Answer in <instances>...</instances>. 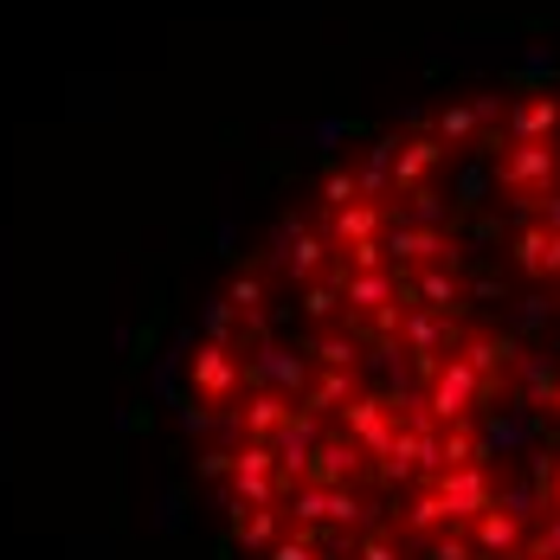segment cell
Wrapping results in <instances>:
<instances>
[{
	"mask_svg": "<svg viewBox=\"0 0 560 560\" xmlns=\"http://www.w3.org/2000/svg\"><path fill=\"white\" fill-rule=\"evenodd\" d=\"M555 174H560V142H509L497 155V187L522 213H541V200L555 194Z\"/></svg>",
	"mask_w": 560,
	"mask_h": 560,
	"instance_id": "1",
	"label": "cell"
},
{
	"mask_svg": "<svg viewBox=\"0 0 560 560\" xmlns=\"http://www.w3.org/2000/svg\"><path fill=\"white\" fill-rule=\"evenodd\" d=\"M490 393H497V381H483L464 354H445L439 381L425 387V406H432V419H439V425H457V419H470V406H483Z\"/></svg>",
	"mask_w": 560,
	"mask_h": 560,
	"instance_id": "2",
	"label": "cell"
},
{
	"mask_svg": "<svg viewBox=\"0 0 560 560\" xmlns=\"http://www.w3.org/2000/svg\"><path fill=\"white\" fill-rule=\"evenodd\" d=\"M541 445V412L535 406H522V393H515V406H497L483 425H477V464H497V457H528V451Z\"/></svg>",
	"mask_w": 560,
	"mask_h": 560,
	"instance_id": "3",
	"label": "cell"
},
{
	"mask_svg": "<svg viewBox=\"0 0 560 560\" xmlns=\"http://www.w3.org/2000/svg\"><path fill=\"white\" fill-rule=\"evenodd\" d=\"M432 490L445 497L457 528H470V522H483V515L497 509V477H490V464H457L445 477H432Z\"/></svg>",
	"mask_w": 560,
	"mask_h": 560,
	"instance_id": "4",
	"label": "cell"
},
{
	"mask_svg": "<svg viewBox=\"0 0 560 560\" xmlns=\"http://www.w3.org/2000/svg\"><path fill=\"white\" fill-rule=\"evenodd\" d=\"M245 387L303 399V393H310V361H303L296 348H283V341H258V354L245 361Z\"/></svg>",
	"mask_w": 560,
	"mask_h": 560,
	"instance_id": "5",
	"label": "cell"
},
{
	"mask_svg": "<svg viewBox=\"0 0 560 560\" xmlns=\"http://www.w3.org/2000/svg\"><path fill=\"white\" fill-rule=\"evenodd\" d=\"M341 432L368 451V457H387L393 439H399V412L387 406V393H354L341 406Z\"/></svg>",
	"mask_w": 560,
	"mask_h": 560,
	"instance_id": "6",
	"label": "cell"
},
{
	"mask_svg": "<svg viewBox=\"0 0 560 560\" xmlns=\"http://www.w3.org/2000/svg\"><path fill=\"white\" fill-rule=\"evenodd\" d=\"M381 245H387V258H399V271H425V265L457 258V245H451L445 232H425V225H412V220H387Z\"/></svg>",
	"mask_w": 560,
	"mask_h": 560,
	"instance_id": "7",
	"label": "cell"
},
{
	"mask_svg": "<svg viewBox=\"0 0 560 560\" xmlns=\"http://www.w3.org/2000/svg\"><path fill=\"white\" fill-rule=\"evenodd\" d=\"M341 296L354 303V310H368V316H387V310H399V283H406V271L393 265V271H341Z\"/></svg>",
	"mask_w": 560,
	"mask_h": 560,
	"instance_id": "8",
	"label": "cell"
},
{
	"mask_svg": "<svg viewBox=\"0 0 560 560\" xmlns=\"http://www.w3.org/2000/svg\"><path fill=\"white\" fill-rule=\"evenodd\" d=\"M187 374H194V387L207 393V399H232L238 381H245V368L232 361V348H220V341H207V348L187 361Z\"/></svg>",
	"mask_w": 560,
	"mask_h": 560,
	"instance_id": "9",
	"label": "cell"
},
{
	"mask_svg": "<svg viewBox=\"0 0 560 560\" xmlns=\"http://www.w3.org/2000/svg\"><path fill=\"white\" fill-rule=\"evenodd\" d=\"M470 548H477V560H509V555H528V535H522L515 515L490 509L483 522H470Z\"/></svg>",
	"mask_w": 560,
	"mask_h": 560,
	"instance_id": "10",
	"label": "cell"
},
{
	"mask_svg": "<svg viewBox=\"0 0 560 560\" xmlns=\"http://www.w3.org/2000/svg\"><path fill=\"white\" fill-rule=\"evenodd\" d=\"M412 296L425 303V310H439V316H457L464 310V278L451 271V265H425V271H412Z\"/></svg>",
	"mask_w": 560,
	"mask_h": 560,
	"instance_id": "11",
	"label": "cell"
},
{
	"mask_svg": "<svg viewBox=\"0 0 560 560\" xmlns=\"http://www.w3.org/2000/svg\"><path fill=\"white\" fill-rule=\"evenodd\" d=\"M451 142H439V136H412L406 149H399V162H393V187L399 194H412V187H425V174L445 162Z\"/></svg>",
	"mask_w": 560,
	"mask_h": 560,
	"instance_id": "12",
	"label": "cell"
},
{
	"mask_svg": "<svg viewBox=\"0 0 560 560\" xmlns=\"http://www.w3.org/2000/svg\"><path fill=\"white\" fill-rule=\"evenodd\" d=\"M515 381H522V406H555V387H560V361L555 354H515Z\"/></svg>",
	"mask_w": 560,
	"mask_h": 560,
	"instance_id": "13",
	"label": "cell"
},
{
	"mask_svg": "<svg viewBox=\"0 0 560 560\" xmlns=\"http://www.w3.org/2000/svg\"><path fill=\"white\" fill-rule=\"evenodd\" d=\"M560 129V97H528L509 110V142H548Z\"/></svg>",
	"mask_w": 560,
	"mask_h": 560,
	"instance_id": "14",
	"label": "cell"
},
{
	"mask_svg": "<svg viewBox=\"0 0 560 560\" xmlns=\"http://www.w3.org/2000/svg\"><path fill=\"white\" fill-rule=\"evenodd\" d=\"M399 149H406V136H374V149H368V162H361V200H381L393 194V162H399Z\"/></svg>",
	"mask_w": 560,
	"mask_h": 560,
	"instance_id": "15",
	"label": "cell"
},
{
	"mask_svg": "<svg viewBox=\"0 0 560 560\" xmlns=\"http://www.w3.org/2000/svg\"><path fill=\"white\" fill-rule=\"evenodd\" d=\"M361 457H368V451H361L354 439H348V432H341V439H329V445L316 451V464H310V477H316V483H329V490H341V483H354V470H361Z\"/></svg>",
	"mask_w": 560,
	"mask_h": 560,
	"instance_id": "16",
	"label": "cell"
},
{
	"mask_svg": "<svg viewBox=\"0 0 560 560\" xmlns=\"http://www.w3.org/2000/svg\"><path fill=\"white\" fill-rule=\"evenodd\" d=\"M445 528H451V509H445V497L425 483V490L406 503V535H412V548H425V541H432V535H445Z\"/></svg>",
	"mask_w": 560,
	"mask_h": 560,
	"instance_id": "17",
	"label": "cell"
},
{
	"mask_svg": "<svg viewBox=\"0 0 560 560\" xmlns=\"http://www.w3.org/2000/svg\"><path fill=\"white\" fill-rule=\"evenodd\" d=\"M560 78V46H522L515 65H509V84H515V97H528L535 84H548Z\"/></svg>",
	"mask_w": 560,
	"mask_h": 560,
	"instance_id": "18",
	"label": "cell"
},
{
	"mask_svg": "<svg viewBox=\"0 0 560 560\" xmlns=\"http://www.w3.org/2000/svg\"><path fill=\"white\" fill-rule=\"evenodd\" d=\"M490 187H497V162H490V155H470V162L457 168V187H451V207H457V213H477V207L490 200Z\"/></svg>",
	"mask_w": 560,
	"mask_h": 560,
	"instance_id": "19",
	"label": "cell"
},
{
	"mask_svg": "<svg viewBox=\"0 0 560 560\" xmlns=\"http://www.w3.org/2000/svg\"><path fill=\"white\" fill-rule=\"evenodd\" d=\"M457 354H464V361H470V368H477L483 381H497L509 361L522 354V341H515V336H470L464 348H457Z\"/></svg>",
	"mask_w": 560,
	"mask_h": 560,
	"instance_id": "20",
	"label": "cell"
},
{
	"mask_svg": "<svg viewBox=\"0 0 560 560\" xmlns=\"http://www.w3.org/2000/svg\"><path fill=\"white\" fill-rule=\"evenodd\" d=\"M290 412H296V406H290L283 393H252V399H245V412H238V425H245L252 439H278Z\"/></svg>",
	"mask_w": 560,
	"mask_h": 560,
	"instance_id": "21",
	"label": "cell"
},
{
	"mask_svg": "<svg viewBox=\"0 0 560 560\" xmlns=\"http://www.w3.org/2000/svg\"><path fill=\"white\" fill-rule=\"evenodd\" d=\"M329 503H336V490H329V483H316V477H303V483L283 497V509H290L303 528H329Z\"/></svg>",
	"mask_w": 560,
	"mask_h": 560,
	"instance_id": "22",
	"label": "cell"
},
{
	"mask_svg": "<svg viewBox=\"0 0 560 560\" xmlns=\"http://www.w3.org/2000/svg\"><path fill=\"white\" fill-rule=\"evenodd\" d=\"M497 509H503V515H515L522 528H528V522H548V497H541L528 477H515V483H497Z\"/></svg>",
	"mask_w": 560,
	"mask_h": 560,
	"instance_id": "23",
	"label": "cell"
},
{
	"mask_svg": "<svg viewBox=\"0 0 560 560\" xmlns=\"http://www.w3.org/2000/svg\"><path fill=\"white\" fill-rule=\"evenodd\" d=\"M548 323H555V296H548V290L515 296V316H509V336H515V341H535Z\"/></svg>",
	"mask_w": 560,
	"mask_h": 560,
	"instance_id": "24",
	"label": "cell"
},
{
	"mask_svg": "<svg viewBox=\"0 0 560 560\" xmlns=\"http://www.w3.org/2000/svg\"><path fill=\"white\" fill-rule=\"evenodd\" d=\"M381 232H387V213H381L374 200L341 207V213H336V245H361V238H381Z\"/></svg>",
	"mask_w": 560,
	"mask_h": 560,
	"instance_id": "25",
	"label": "cell"
},
{
	"mask_svg": "<svg viewBox=\"0 0 560 560\" xmlns=\"http://www.w3.org/2000/svg\"><path fill=\"white\" fill-rule=\"evenodd\" d=\"M354 393H361V381H354V368H329V374H323L316 387L303 393V406H310V412H329V406H348Z\"/></svg>",
	"mask_w": 560,
	"mask_h": 560,
	"instance_id": "26",
	"label": "cell"
},
{
	"mask_svg": "<svg viewBox=\"0 0 560 560\" xmlns=\"http://www.w3.org/2000/svg\"><path fill=\"white\" fill-rule=\"evenodd\" d=\"M303 354L323 361V368H354V361H368V341H354L348 329H336V336H316Z\"/></svg>",
	"mask_w": 560,
	"mask_h": 560,
	"instance_id": "27",
	"label": "cell"
},
{
	"mask_svg": "<svg viewBox=\"0 0 560 560\" xmlns=\"http://www.w3.org/2000/svg\"><path fill=\"white\" fill-rule=\"evenodd\" d=\"M451 213H457V207H451L445 194H432V187H412V194H406V213H399V220L425 225V232H445Z\"/></svg>",
	"mask_w": 560,
	"mask_h": 560,
	"instance_id": "28",
	"label": "cell"
},
{
	"mask_svg": "<svg viewBox=\"0 0 560 560\" xmlns=\"http://www.w3.org/2000/svg\"><path fill=\"white\" fill-rule=\"evenodd\" d=\"M232 541H238V548H252V555H271V548H278V515H271V509L238 515V522H232Z\"/></svg>",
	"mask_w": 560,
	"mask_h": 560,
	"instance_id": "29",
	"label": "cell"
},
{
	"mask_svg": "<svg viewBox=\"0 0 560 560\" xmlns=\"http://www.w3.org/2000/svg\"><path fill=\"white\" fill-rule=\"evenodd\" d=\"M541 265H548V225L535 220V225L515 232V271L522 278H541Z\"/></svg>",
	"mask_w": 560,
	"mask_h": 560,
	"instance_id": "30",
	"label": "cell"
},
{
	"mask_svg": "<svg viewBox=\"0 0 560 560\" xmlns=\"http://www.w3.org/2000/svg\"><path fill=\"white\" fill-rule=\"evenodd\" d=\"M323 258H329V238L323 232H303L290 252H283V265H290V278H310V271H323Z\"/></svg>",
	"mask_w": 560,
	"mask_h": 560,
	"instance_id": "31",
	"label": "cell"
},
{
	"mask_svg": "<svg viewBox=\"0 0 560 560\" xmlns=\"http://www.w3.org/2000/svg\"><path fill=\"white\" fill-rule=\"evenodd\" d=\"M419 560H477V548H470V528H457V522H451L445 535H432V541L419 548Z\"/></svg>",
	"mask_w": 560,
	"mask_h": 560,
	"instance_id": "32",
	"label": "cell"
},
{
	"mask_svg": "<svg viewBox=\"0 0 560 560\" xmlns=\"http://www.w3.org/2000/svg\"><path fill=\"white\" fill-rule=\"evenodd\" d=\"M477 129H483V122H477L470 104H445V110H439V142H470Z\"/></svg>",
	"mask_w": 560,
	"mask_h": 560,
	"instance_id": "33",
	"label": "cell"
},
{
	"mask_svg": "<svg viewBox=\"0 0 560 560\" xmlns=\"http://www.w3.org/2000/svg\"><path fill=\"white\" fill-rule=\"evenodd\" d=\"M457 464H477V425L470 419L445 425V470H457Z\"/></svg>",
	"mask_w": 560,
	"mask_h": 560,
	"instance_id": "34",
	"label": "cell"
},
{
	"mask_svg": "<svg viewBox=\"0 0 560 560\" xmlns=\"http://www.w3.org/2000/svg\"><path fill=\"white\" fill-rule=\"evenodd\" d=\"M303 136H310V149H316V155H336L341 142L354 136V122H348V116H323V122H316V129H303Z\"/></svg>",
	"mask_w": 560,
	"mask_h": 560,
	"instance_id": "35",
	"label": "cell"
},
{
	"mask_svg": "<svg viewBox=\"0 0 560 560\" xmlns=\"http://www.w3.org/2000/svg\"><path fill=\"white\" fill-rule=\"evenodd\" d=\"M555 470H560V451H555V445H535V451H528V483H535L541 497H548V483H555Z\"/></svg>",
	"mask_w": 560,
	"mask_h": 560,
	"instance_id": "36",
	"label": "cell"
},
{
	"mask_svg": "<svg viewBox=\"0 0 560 560\" xmlns=\"http://www.w3.org/2000/svg\"><path fill=\"white\" fill-rule=\"evenodd\" d=\"M528 555L535 560H560V515H548V522L528 535Z\"/></svg>",
	"mask_w": 560,
	"mask_h": 560,
	"instance_id": "37",
	"label": "cell"
},
{
	"mask_svg": "<svg viewBox=\"0 0 560 560\" xmlns=\"http://www.w3.org/2000/svg\"><path fill=\"white\" fill-rule=\"evenodd\" d=\"M361 515H368V503H361V497H354V490L341 483V490H336V503H329V522H336V528H354Z\"/></svg>",
	"mask_w": 560,
	"mask_h": 560,
	"instance_id": "38",
	"label": "cell"
},
{
	"mask_svg": "<svg viewBox=\"0 0 560 560\" xmlns=\"http://www.w3.org/2000/svg\"><path fill=\"white\" fill-rule=\"evenodd\" d=\"M354 194H361V180H354V174H341V168L323 180V200H329L336 213H341V207H354Z\"/></svg>",
	"mask_w": 560,
	"mask_h": 560,
	"instance_id": "39",
	"label": "cell"
},
{
	"mask_svg": "<svg viewBox=\"0 0 560 560\" xmlns=\"http://www.w3.org/2000/svg\"><path fill=\"white\" fill-rule=\"evenodd\" d=\"M470 110H477V122H497V116H509L515 104H509L503 91H477V97H470Z\"/></svg>",
	"mask_w": 560,
	"mask_h": 560,
	"instance_id": "40",
	"label": "cell"
},
{
	"mask_svg": "<svg viewBox=\"0 0 560 560\" xmlns=\"http://www.w3.org/2000/svg\"><path fill=\"white\" fill-rule=\"evenodd\" d=\"M336 296H341V283H316V290H310V303H303V316H310V323H323V316L336 310Z\"/></svg>",
	"mask_w": 560,
	"mask_h": 560,
	"instance_id": "41",
	"label": "cell"
},
{
	"mask_svg": "<svg viewBox=\"0 0 560 560\" xmlns=\"http://www.w3.org/2000/svg\"><path fill=\"white\" fill-rule=\"evenodd\" d=\"M232 303H238V310H258V303H265V283H258V278H238V283H232Z\"/></svg>",
	"mask_w": 560,
	"mask_h": 560,
	"instance_id": "42",
	"label": "cell"
},
{
	"mask_svg": "<svg viewBox=\"0 0 560 560\" xmlns=\"http://www.w3.org/2000/svg\"><path fill=\"white\" fill-rule=\"evenodd\" d=\"M361 560H399V548L387 535H361Z\"/></svg>",
	"mask_w": 560,
	"mask_h": 560,
	"instance_id": "43",
	"label": "cell"
},
{
	"mask_svg": "<svg viewBox=\"0 0 560 560\" xmlns=\"http://www.w3.org/2000/svg\"><path fill=\"white\" fill-rule=\"evenodd\" d=\"M470 296H483V303H497V296H503V278H490V271H483V278H470Z\"/></svg>",
	"mask_w": 560,
	"mask_h": 560,
	"instance_id": "44",
	"label": "cell"
},
{
	"mask_svg": "<svg viewBox=\"0 0 560 560\" xmlns=\"http://www.w3.org/2000/svg\"><path fill=\"white\" fill-rule=\"evenodd\" d=\"M535 220L548 225V232H560V187L548 194V200H541V213H535Z\"/></svg>",
	"mask_w": 560,
	"mask_h": 560,
	"instance_id": "45",
	"label": "cell"
},
{
	"mask_svg": "<svg viewBox=\"0 0 560 560\" xmlns=\"http://www.w3.org/2000/svg\"><path fill=\"white\" fill-rule=\"evenodd\" d=\"M225 470H232V457H225V451H207V457H200V477H225Z\"/></svg>",
	"mask_w": 560,
	"mask_h": 560,
	"instance_id": "46",
	"label": "cell"
},
{
	"mask_svg": "<svg viewBox=\"0 0 560 560\" xmlns=\"http://www.w3.org/2000/svg\"><path fill=\"white\" fill-rule=\"evenodd\" d=\"M541 278H560V232H548V265H541Z\"/></svg>",
	"mask_w": 560,
	"mask_h": 560,
	"instance_id": "47",
	"label": "cell"
},
{
	"mask_svg": "<svg viewBox=\"0 0 560 560\" xmlns=\"http://www.w3.org/2000/svg\"><path fill=\"white\" fill-rule=\"evenodd\" d=\"M162 528H180V497H162Z\"/></svg>",
	"mask_w": 560,
	"mask_h": 560,
	"instance_id": "48",
	"label": "cell"
},
{
	"mask_svg": "<svg viewBox=\"0 0 560 560\" xmlns=\"http://www.w3.org/2000/svg\"><path fill=\"white\" fill-rule=\"evenodd\" d=\"M548 515H560V470H555V483H548Z\"/></svg>",
	"mask_w": 560,
	"mask_h": 560,
	"instance_id": "49",
	"label": "cell"
},
{
	"mask_svg": "<svg viewBox=\"0 0 560 560\" xmlns=\"http://www.w3.org/2000/svg\"><path fill=\"white\" fill-rule=\"evenodd\" d=\"M548 419H555V425H560V387H555V406H548Z\"/></svg>",
	"mask_w": 560,
	"mask_h": 560,
	"instance_id": "50",
	"label": "cell"
},
{
	"mask_svg": "<svg viewBox=\"0 0 560 560\" xmlns=\"http://www.w3.org/2000/svg\"><path fill=\"white\" fill-rule=\"evenodd\" d=\"M548 354H555V361H560V336H555V348H548Z\"/></svg>",
	"mask_w": 560,
	"mask_h": 560,
	"instance_id": "51",
	"label": "cell"
},
{
	"mask_svg": "<svg viewBox=\"0 0 560 560\" xmlns=\"http://www.w3.org/2000/svg\"><path fill=\"white\" fill-rule=\"evenodd\" d=\"M528 560H535V555H528Z\"/></svg>",
	"mask_w": 560,
	"mask_h": 560,
	"instance_id": "52",
	"label": "cell"
}]
</instances>
